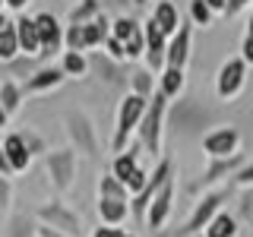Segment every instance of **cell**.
<instances>
[{"label":"cell","mask_w":253,"mask_h":237,"mask_svg":"<svg viewBox=\"0 0 253 237\" xmlns=\"http://www.w3.org/2000/svg\"><path fill=\"white\" fill-rule=\"evenodd\" d=\"M215 120V111L193 95H180L168 105V130L177 139H203L212 126H218Z\"/></svg>","instance_id":"cell-1"},{"label":"cell","mask_w":253,"mask_h":237,"mask_svg":"<svg viewBox=\"0 0 253 237\" xmlns=\"http://www.w3.org/2000/svg\"><path fill=\"white\" fill-rule=\"evenodd\" d=\"M231 193H234V187H231V184L200 193V199L193 202V209H190L187 221H184L180 228H174V231H168L165 237H190V234L206 231V228H209V221L215 218L221 209H225V202H228V199H231Z\"/></svg>","instance_id":"cell-2"},{"label":"cell","mask_w":253,"mask_h":237,"mask_svg":"<svg viewBox=\"0 0 253 237\" xmlns=\"http://www.w3.org/2000/svg\"><path fill=\"white\" fill-rule=\"evenodd\" d=\"M168 105H171L168 95L155 92L149 98V108L136 130V142L142 146V152H149L155 158H162V142H165V130H168Z\"/></svg>","instance_id":"cell-3"},{"label":"cell","mask_w":253,"mask_h":237,"mask_svg":"<svg viewBox=\"0 0 253 237\" xmlns=\"http://www.w3.org/2000/svg\"><path fill=\"white\" fill-rule=\"evenodd\" d=\"M63 133H67L70 146H73L79 155H85V158H92V161H98L101 142H98V126H95L92 114H85L83 108L67 111V114H63Z\"/></svg>","instance_id":"cell-4"},{"label":"cell","mask_w":253,"mask_h":237,"mask_svg":"<svg viewBox=\"0 0 253 237\" xmlns=\"http://www.w3.org/2000/svg\"><path fill=\"white\" fill-rule=\"evenodd\" d=\"M146 108H149V98H142L136 92H126L121 98L114 136H111V149H114V152H124V149L130 146V139L136 136V130H139V120H142V114H146Z\"/></svg>","instance_id":"cell-5"},{"label":"cell","mask_w":253,"mask_h":237,"mask_svg":"<svg viewBox=\"0 0 253 237\" xmlns=\"http://www.w3.org/2000/svg\"><path fill=\"white\" fill-rule=\"evenodd\" d=\"M76 171H79V152L73 146H60L51 149L44 155V174H47V184H51L54 193H70L76 187Z\"/></svg>","instance_id":"cell-6"},{"label":"cell","mask_w":253,"mask_h":237,"mask_svg":"<svg viewBox=\"0 0 253 237\" xmlns=\"http://www.w3.org/2000/svg\"><path fill=\"white\" fill-rule=\"evenodd\" d=\"M244 164H247V155H244V152L225 155V158H209V161H206V168L200 171V177L187 184V193L200 196V193H206V190H215L221 180H231L234 174L244 168Z\"/></svg>","instance_id":"cell-7"},{"label":"cell","mask_w":253,"mask_h":237,"mask_svg":"<svg viewBox=\"0 0 253 237\" xmlns=\"http://www.w3.org/2000/svg\"><path fill=\"white\" fill-rule=\"evenodd\" d=\"M174 177V161L168 155H162L155 161V168L149 171V180H146V187L139 190V193H133L130 196V215L139 221V225H146V212H149V205H152V199H155V193L162 190L168 180Z\"/></svg>","instance_id":"cell-8"},{"label":"cell","mask_w":253,"mask_h":237,"mask_svg":"<svg viewBox=\"0 0 253 237\" xmlns=\"http://www.w3.org/2000/svg\"><path fill=\"white\" fill-rule=\"evenodd\" d=\"M35 218L42 221V225L54 228V231H63L70 237H83L85 234V221L79 215L76 209H70L63 199H51V202H42L35 209Z\"/></svg>","instance_id":"cell-9"},{"label":"cell","mask_w":253,"mask_h":237,"mask_svg":"<svg viewBox=\"0 0 253 237\" xmlns=\"http://www.w3.org/2000/svg\"><path fill=\"white\" fill-rule=\"evenodd\" d=\"M247 63H244V57L237 54V57H228L225 63L218 67L215 73V95L221 101H234L237 95L244 92V85H247Z\"/></svg>","instance_id":"cell-10"},{"label":"cell","mask_w":253,"mask_h":237,"mask_svg":"<svg viewBox=\"0 0 253 237\" xmlns=\"http://www.w3.org/2000/svg\"><path fill=\"white\" fill-rule=\"evenodd\" d=\"M89 63H92V73L98 76L101 85H108V89H114V92L130 89V67H126L124 60L108 57L105 51H95L89 57Z\"/></svg>","instance_id":"cell-11"},{"label":"cell","mask_w":253,"mask_h":237,"mask_svg":"<svg viewBox=\"0 0 253 237\" xmlns=\"http://www.w3.org/2000/svg\"><path fill=\"white\" fill-rule=\"evenodd\" d=\"M206 158H225V155H237L241 152V130L231 123H218L200 139Z\"/></svg>","instance_id":"cell-12"},{"label":"cell","mask_w":253,"mask_h":237,"mask_svg":"<svg viewBox=\"0 0 253 237\" xmlns=\"http://www.w3.org/2000/svg\"><path fill=\"white\" fill-rule=\"evenodd\" d=\"M142 29H146V54H142V63H146L152 73H162V70L168 67V41L171 38L158 29V22L152 16L142 22Z\"/></svg>","instance_id":"cell-13"},{"label":"cell","mask_w":253,"mask_h":237,"mask_svg":"<svg viewBox=\"0 0 253 237\" xmlns=\"http://www.w3.org/2000/svg\"><path fill=\"white\" fill-rule=\"evenodd\" d=\"M35 22H38V35H42V57L47 60L54 54H63V32H67V26L51 10L35 13Z\"/></svg>","instance_id":"cell-14"},{"label":"cell","mask_w":253,"mask_h":237,"mask_svg":"<svg viewBox=\"0 0 253 237\" xmlns=\"http://www.w3.org/2000/svg\"><path fill=\"white\" fill-rule=\"evenodd\" d=\"M63 82H67V73L60 70V63H42V67L22 82V92L26 95H47V92L60 89Z\"/></svg>","instance_id":"cell-15"},{"label":"cell","mask_w":253,"mask_h":237,"mask_svg":"<svg viewBox=\"0 0 253 237\" xmlns=\"http://www.w3.org/2000/svg\"><path fill=\"white\" fill-rule=\"evenodd\" d=\"M171 212H174V177L155 193V199L146 212V228L155 231V234H162L165 225H168V218H171Z\"/></svg>","instance_id":"cell-16"},{"label":"cell","mask_w":253,"mask_h":237,"mask_svg":"<svg viewBox=\"0 0 253 237\" xmlns=\"http://www.w3.org/2000/svg\"><path fill=\"white\" fill-rule=\"evenodd\" d=\"M190 51H193V22H184L177 29V35H171V41H168V67L187 70Z\"/></svg>","instance_id":"cell-17"},{"label":"cell","mask_w":253,"mask_h":237,"mask_svg":"<svg viewBox=\"0 0 253 237\" xmlns=\"http://www.w3.org/2000/svg\"><path fill=\"white\" fill-rule=\"evenodd\" d=\"M0 146H3V152H6V158H10V164H13V171H16V174H26V171L32 168L35 155L29 152V146H26V139H22V133H19V130L6 133Z\"/></svg>","instance_id":"cell-18"},{"label":"cell","mask_w":253,"mask_h":237,"mask_svg":"<svg viewBox=\"0 0 253 237\" xmlns=\"http://www.w3.org/2000/svg\"><path fill=\"white\" fill-rule=\"evenodd\" d=\"M16 35H19L22 54H32V57H38V54H42V35H38L35 16H26V13L16 16Z\"/></svg>","instance_id":"cell-19"},{"label":"cell","mask_w":253,"mask_h":237,"mask_svg":"<svg viewBox=\"0 0 253 237\" xmlns=\"http://www.w3.org/2000/svg\"><path fill=\"white\" fill-rule=\"evenodd\" d=\"M95 212H98V221H101V225L121 228L124 221H126V215H130V199H111V196H98Z\"/></svg>","instance_id":"cell-20"},{"label":"cell","mask_w":253,"mask_h":237,"mask_svg":"<svg viewBox=\"0 0 253 237\" xmlns=\"http://www.w3.org/2000/svg\"><path fill=\"white\" fill-rule=\"evenodd\" d=\"M139 155H142V146H139V142L126 146L124 152L114 155V161H111V174H114V177H121L124 184H130V177L139 171Z\"/></svg>","instance_id":"cell-21"},{"label":"cell","mask_w":253,"mask_h":237,"mask_svg":"<svg viewBox=\"0 0 253 237\" xmlns=\"http://www.w3.org/2000/svg\"><path fill=\"white\" fill-rule=\"evenodd\" d=\"M149 16H152V19L158 22V29H162L168 38H171V35H177V29L184 26V22H180L177 6H174L171 0H158V3L152 6V13H149Z\"/></svg>","instance_id":"cell-22"},{"label":"cell","mask_w":253,"mask_h":237,"mask_svg":"<svg viewBox=\"0 0 253 237\" xmlns=\"http://www.w3.org/2000/svg\"><path fill=\"white\" fill-rule=\"evenodd\" d=\"M187 89V70H180V67H165L162 73H158V92L162 95H168V98H180Z\"/></svg>","instance_id":"cell-23"},{"label":"cell","mask_w":253,"mask_h":237,"mask_svg":"<svg viewBox=\"0 0 253 237\" xmlns=\"http://www.w3.org/2000/svg\"><path fill=\"white\" fill-rule=\"evenodd\" d=\"M60 70L67 73V79H83L92 73V63L85 51H63L60 54Z\"/></svg>","instance_id":"cell-24"},{"label":"cell","mask_w":253,"mask_h":237,"mask_svg":"<svg viewBox=\"0 0 253 237\" xmlns=\"http://www.w3.org/2000/svg\"><path fill=\"white\" fill-rule=\"evenodd\" d=\"M237 231H241V218L234 215V212L221 209L215 218L209 221V228H206V237H237Z\"/></svg>","instance_id":"cell-25"},{"label":"cell","mask_w":253,"mask_h":237,"mask_svg":"<svg viewBox=\"0 0 253 237\" xmlns=\"http://www.w3.org/2000/svg\"><path fill=\"white\" fill-rule=\"evenodd\" d=\"M101 13H105V10H101V0H73V6L67 10V22H73V26H85V22L98 19Z\"/></svg>","instance_id":"cell-26"},{"label":"cell","mask_w":253,"mask_h":237,"mask_svg":"<svg viewBox=\"0 0 253 237\" xmlns=\"http://www.w3.org/2000/svg\"><path fill=\"white\" fill-rule=\"evenodd\" d=\"M42 63H44L42 54H38V57H32V54H19V57H13L10 63H0V67L10 73V79H22V82H26V79L42 67Z\"/></svg>","instance_id":"cell-27"},{"label":"cell","mask_w":253,"mask_h":237,"mask_svg":"<svg viewBox=\"0 0 253 237\" xmlns=\"http://www.w3.org/2000/svg\"><path fill=\"white\" fill-rule=\"evenodd\" d=\"M6 237H38V218L35 212H13L6 221Z\"/></svg>","instance_id":"cell-28"},{"label":"cell","mask_w":253,"mask_h":237,"mask_svg":"<svg viewBox=\"0 0 253 237\" xmlns=\"http://www.w3.org/2000/svg\"><path fill=\"white\" fill-rule=\"evenodd\" d=\"M83 32H85V47H89V51H92V47H105V41L111 38V19L101 13L98 19L85 22Z\"/></svg>","instance_id":"cell-29"},{"label":"cell","mask_w":253,"mask_h":237,"mask_svg":"<svg viewBox=\"0 0 253 237\" xmlns=\"http://www.w3.org/2000/svg\"><path fill=\"white\" fill-rule=\"evenodd\" d=\"M0 101H3V108L10 111V117L16 111L22 108V101H26V92H22V82L19 79H0Z\"/></svg>","instance_id":"cell-30"},{"label":"cell","mask_w":253,"mask_h":237,"mask_svg":"<svg viewBox=\"0 0 253 237\" xmlns=\"http://www.w3.org/2000/svg\"><path fill=\"white\" fill-rule=\"evenodd\" d=\"M130 92L142 95V98H152L158 92V73H152L149 67H139L130 73Z\"/></svg>","instance_id":"cell-31"},{"label":"cell","mask_w":253,"mask_h":237,"mask_svg":"<svg viewBox=\"0 0 253 237\" xmlns=\"http://www.w3.org/2000/svg\"><path fill=\"white\" fill-rule=\"evenodd\" d=\"M139 32H142V22L136 19V16H114V19H111V35H114L117 38V41H130V38L133 35H139Z\"/></svg>","instance_id":"cell-32"},{"label":"cell","mask_w":253,"mask_h":237,"mask_svg":"<svg viewBox=\"0 0 253 237\" xmlns=\"http://www.w3.org/2000/svg\"><path fill=\"white\" fill-rule=\"evenodd\" d=\"M22 47H19V35H16V19L0 32V63H10L13 57H19Z\"/></svg>","instance_id":"cell-33"},{"label":"cell","mask_w":253,"mask_h":237,"mask_svg":"<svg viewBox=\"0 0 253 237\" xmlns=\"http://www.w3.org/2000/svg\"><path fill=\"white\" fill-rule=\"evenodd\" d=\"M95 190H98V196H111V199H130V190H126V184H124L121 177H114L111 171H105V174L98 177V187H95Z\"/></svg>","instance_id":"cell-34"},{"label":"cell","mask_w":253,"mask_h":237,"mask_svg":"<svg viewBox=\"0 0 253 237\" xmlns=\"http://www.w3.org/2000/svg\"><path fill=\"white\" fill-rule=\"evenodd\" d=\"M215 16L218 13L209 6V0H190V22L193 26H212Z\"/></svg>","instance_id":"cell-35"},{"label":"cell","mask_w":253,"mask_h":237,"mask_svg":"<svg viewBox=\"0 0 253 237\" xmlns=\"http://www.w3.org/2000/svg\"><path fill=\"white\" fill-rule=\"evenodd\" d=\"M237 218L244 221L247 228H253V187H241V193H237Z\"/></svg>","instance_id":"cell-36"},{"label":"cell","mask_w":253,"mask_h":237,"mask_svg":"<svg viewBox=\"0 0 253 237\" xmlns=\"http://www.w3.org/2000/svg\"><path fill=\"white\" fill-rule=\"evenodd\" d=\"M63 51H89V47H85V32H83V26L67 22V32H63Z\"/></svg>","instance_id":"cell-37"},{"label":"cell","mask_w":253,"mask_h":237,"mask_svg":"<svg viewBox=\"0 0 253 237\" xmlns=\"http://www.w3.org/2000/svg\"><path fill=\"white\" fill-rule=\"evenodd\" d=\"M19 133H22V139H26L29 152L35 155V158H44L47 152H51V149H47V142H44V136H42V133H35V130H32V126H22Z\"/></svg>","instance_id":"cell-38"},{"label":"cell","mask_w":253,"mask_h":237,"mask_svg":"<svg viewBox=\"0 0 253 237\" xmlns=\"http://www.w3.org/2000/svg\"><path fill=\"white\" fill-rule=\"evenodd\" d=\"M13 202V177L0 174V212H6Z\"/></svg>","instance_id":"cell-39"},{"label":"cell","mask_w":253,"mask_h":237,"mask_svg":"<svg viewBox=\"0 0 253 237\" xmlns=\"http://www.w3.org/2000/svg\"><path fill=\"white\" fill-rule=\"evenodd\" d=\"M228 184H231V187H237V190H241V187H253V161H247V164H244V168L237 171L234 177L228 180Z\"/></svg>","instance_id":"cell-40"},{"label":"cell","mask_w":253,"mask_h":237,"mask_svg":"<svg viewBox=\"0 0 253 237\" xmlns=\"http://www.w3.org/2000/svg\"><path fill=\"white\" fill-rule=\"evenodd\" d=\"M105 54H108V57H114V60H124V63H130V60H126V47H124V41H117L114 35H111L108 41H105Z\"/></svg>","instance_id":"cell-41"},{"label":"cell","mask_w":253,"mask_h":237,"mask_svg":"<svg viewBox=\"0 0 253 237\" xmlns=\"http://www.w3.org/2000/svg\"><path fill=\"white\" fill-rule=\"evenodd\" d=\"M247 6H253V0H228L225 3V16L231 19V16H237V13H244Z\"/></svg>","instance_id":"cell-42"},{"label":"cell","mask_w":253,"mask_h":237,"mask_svg":"<svg viewBox=\"0 0 253 237\" xmlns=\"http://www.w3.org/2000/svg\"><path fill=\"white\" fill-rule=\"evenodd\" d=\"M241 57L247 67H253V35H244V41H241Z\"/></svg>","instance_id":"cell-43"},{"label":"cell","mask_w":253,"mask_h":237,"mask_svg":"<svg viewBox=\"0 0 253 237\" xmlns=\"http://www.w3.org/2000/svg\"><path fill=\"white\" fill-rule=\"evenodd\" d=\"M0 174H6V177H13V164H10V158H6V152H3V146H0Z\"/></svg>","instance_id":"cell-44"},{"label":"cell","mask_w":253,"mask_h":237,"mask_svg":"<svg viewBox=\"0 0 253 237\" xmlns=\"http://www.w3.org/2000/svg\"><path fill=\"white\" fill-rule=\"evenodd\" d=\"M29 3H32V0H6V10H10V13H26Z\"/></svg>","instance_id":"cell-45"},{"label":"cell","mask_w":253,"mask_h":237,"mask_svg":"<svg viewBox=\"0 0 253 237\" xmlns=\"http://www.w3.org/2000/svg\"><path fill=\"white\" fill-rule=\"evenodd\" d=\"M10 126V111L3 108V101H0V130H6Z\"/></svg>","instance_id":"cell-46"},{"label":"cell","mask_w":253,"mask_h":237,"mask_svg":"<svg viewBox=\"0 0 253 237\" xmlns=\"http://www.w3.org/2000/svg\"><path fill=\"white\" fill-rule=\"evenodd\" d=\"M225 3H228V0H209V6H212L218 16H225Z\"/></svg>","instance_id":"cell-47"},{"label":"cell","mask_w":253,"mask_h":237,"mask_svg":"<svg viewBox=\"0 0 253 237\" xmlns=\"http://www.w3.org/2000/svg\"><path fill=\"white\" fill-rule=\"evenodd\" d=\"M10 22H13V19H10V10H0V32L10 26Z\"/></svg>","instance_id":"cell-48"},{"label":"cell","mask_w":253,"mask_h":237,"mask_svg":"<svg viewBox=\"0 0 253 237\" xmlns=\"http://www.w3.org/2000/svg\"><path fill=\"white\" fill-rule=\"evenodd\" d=\"M247 35H253V10H250V16H247Z\"/></svg>","instance_id":"cell-49"},{"label":"cell","mask_w":253,"mask_h":237,"mask_svg":"<svg viewBox=\"0 0 253 237\" xmlns=\"http://www.w3.org/2000/svg\"><path fill=\"white\" fill-rule=\"evenodd\" d=\"M133 6H149V0H130Z\"/></svg>","instance_id":"cell-50"},{"label":"cell","mask_w":253,"mask_h":237,"mask_svg":"<svg viewBox=\"0 0 253 237\" xmlns=\"http://www.w3.org/2000/svg\"><path fill=\"white\" fill-rule=\"evenodd\" d=\"M0 10H6V0H0Z\"/></svg>","instance_id":"cell-51"},{"label":"cell","mask_w":253,"mask_h":237,"mask_svg":"<svg viewBox=\"0 0 253 237\" xmlns=\"http://www.w3.org/2000/svg\"><path fill=\"white\" fill-rule=\"evenodd\" d=\"M190 237H206V234H203V231H200V234H190Z\"/></svg>","instance_id":"cell-52"},{"label":"cell","mask_w":253,"mask_h":237,"mask_svg":"<svg viewBox=\"0 0 253 237\" xmlns=\"http://www.w3.org/2000/svg\"><path fill=\"white\" fill-rule=\"evenodd\" d=\"M124 237H136V234H126V231H124Z\"/></svg>","instance_id":"cell-53"},{"label":"cell","mask_w":253,"mask_h":237,"mask_svg":"<svg viewBox=\"0 0 253 237\" xmlns=\"http://www.w3.org/2000/svg\"><path fill=\"white\" fill-rule=\"evenodd\" d=\"M250 10H253V6H250Z\"/></svg>","instance_id":"cell-54"}]
</instances>
